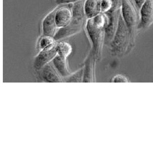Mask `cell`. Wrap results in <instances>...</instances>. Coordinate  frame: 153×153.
<instances>
[{
	"label": "cell",
	"mask_w": 153,
	"mask_h": 153,
	"mask_svg": "<svg viewBox=\"0 0 153 153\" xmlns=\"http://www.w3.org/2000/svg\"><path fill=\"white\" fill-rule=\"evenodd\" d=\"M112 82L114 83H127L128 82V80L125 76L118 75L113 78Z\"/></svg>",
	"instance_id": "18"
},
{
	"label": "cell",
	"mask_w": 153,
	"mask_h": 153,
	"mask_svg": "<svg viewBox=\"0 0 153 153\" xmlns=\"http://www.w3.org/2000/svg\"><path fill=\"white\" fill-rule=\"evenodd\" d=\"M146 0H134L135 6L138 9H140V7H142V5L145 3V2Z\"/></svg>",
	"instance_id": "20"
},
{
	"label": "cell",
	"mask_w": 153,
	"mask_h": 153,
	"mask_svg": "<svg viewBox=\"0 0 153 153\" xmlns=\"http://www.w3.org/2000/svg\"><path fill=\"white\" fill-rule=\"evenodd\" d=\"M43 80L49 83H59L62 82V77L53 65L52 62L47 64L42 69Z\"/></svg>",
	"instance_id": "10"
},
{
	"label": "cell",
	"mask_w": 153,
	"mask_h": 153,
	"mask_svg": "<svg viewBox=\"0 0 153 153\" xmlns=\"http://www.w3.org/2000/svg\"><path fill=\"white\" fill-rule=\"evenodd\" d=\"M102 13H106L114 8L119 7V0H100Z\"/></svg>",
	"instance_id": "15"
},
{
	"label": "cell",
	"mask_w": 153,
	"mask_h": 153,
	"mask_svg": "<svg viewBox=\"0 0 153 153\" xmlns=\"http://www.w3.org/2000/svg\"><path fill=\"white\" fill-rule=\"evenodd\" d=\"M52 63L62 77L65 78L69 76L71 74L69 70L68 69L66 57L57 55L56 57L52 60Z\"/></svg>",
	"instance_id": "13"
},
{
	"label": "cell",
	"mask_w": 153,
	"mask_h": 153,
	"mask_svg": "<svg viewBox=\"0 0 153 153\" xmlns=\"http://www.w3.org/2000/svg\"><path fill=\"white\" fill-rule=\"evenodd\" d=\"M120 13L130 33H132L137 24V15L128 0H122Z\"/></svg>",
	"instance_id": "6"
},
{
	"label": "cell",
	"mask_w": 153,
	"mask_h": 153,
	"mask_svg": "<svg viewBox=\"0 0 153 153\" xmlns=\"http://www.w3.org/2000/svg\"><path fill=\"white\" fill-rule=\"evenodd\" d=\"M79 1H81V0H55V3L58 5H64L74 4Z\"/></svg>",
	"instance_id": "19"
},
{
	"label": "cell",
	"mask_w": 153,
	"mask_h": 153,
	"mask_svg": "<svg viewBox=\"0 0 153 153\" xmlns=\"http://www.w3.org/2000/svg\"><path fill=\"white\" fill-rule=\"evenodd\" d=\"M120 11V9L118 7L105 13L107 18L105 27V40L107 42L111 41L114 38L118 25Z\"/></svg>",
	"instance_id": "5"
},
{
	"label": "cell",
	"mask_w": 153,
	"mask_h": 153,
	"mask_svg": "<svg viewBox=\"0 0 153 153\" xmlns=\"http://www.w3.org/2000/svg\"><path fill=\"white\" fill-rule=\"evenodd\" d=\"M84 8L87 19L94 18L102 13L100 0H85Z\"/></svg>",
	"instance_id": "11"
},
{
	"label": "cell",
	"mask_w": 153,
	"mask_h": 153,
	"mask_svg": "<svg viewBox=\"0 0 153 153\" xmlns=\"http://www.w3.org/2000/svg\"><path fill=\"white\" fill-rule=\"evenodd\" d=\"M57 52L58 55L67 58L72 52V48L71 44L67 42H57Z\"/></svg>",
	"instance_id": "14"
},
{
	"label": "cell",
	"mask_w": 153,
	"mask_h": 153,
	"mask_svg": "<svg viewBox=\"0 0 153 153\" xmlns=\"http://www.w3.org/2000/svg\"><path fill=\"white\" fill-rule=\"evenodd\" d=\"M56 42V40L54 39L53 37L42 35L39 42V48L41 51L52 45Z\"/></svg>",
	"instance_id": "17"
},
{
	"label": "cell",
	"mask_w": 153,
	"mask_h": 153,
	"mask_svg": "<svg viewBox=\"0 0 153 153\" xmlns=\"http://www.w3.org/2000/svg\"><path fill=\"white\" fill-rule=\"evenodd\" d=\"M57 7L47 14L42 22V32L43 36L54 37L59 29L55 20V13Z\"/></svg>",
	"instance_id": "7"
},
{
	"label": "cell",
	"mask_w": 153,
	"mask_h": 153,
	"mask_svg": "<svg viewBox=\"0 0 153 153\" xmlns=\"http://www.w3.org/2000/svg\"><path fill=\"white\" fill-rule=\"evenodd\" d=\"M92 51L91 52L90 55L85 62V65L84 68L83 82H92L94 76V61L95 59Z\"/></svg>",
	"instance_id": "12"
},
{
	"label": "cell",
	"mask_w": 153,
	"mask_h": 153,
	"mask_svg": "<svg viewBox=\"0 0 153 153\" xmlns=\"http://www.w3.org/2000/svg\"><path fill=\"white\" fill-rule=\"evenodd\" d=\"M140 15L139 28H147L153 24V0H146L140 9Z\"/></svg>",
	"instance_id": "8"
},
{
	"label": "cell",
	"mask_w": 153,
	"mask_h": 153,
	"mask_svg": "<svg viewBox=\"0 0 153 153\" xmlns=\"http://www.w3.org/2000/svg\"><path fill=\"white\" fill-rule=\"evenodd\" d=\"M84 68L77 71L69 76L65 78L66 82L69 83H80L83 82Z\"/></svg>",
	"instance_id": "16"
},
{
	"label": "cell",
	"mask_w": 153,
	"mask_h": 153,
	"mask_svg": "<svg viewBox=\"0 0 153 153\" xmlns=\"http://www.w3.org/2000/svg\"><path fill=\"white\" fill-rule=\"evenodd\" d=\"M85 18V17L73 16L71 22L67 27L59 29L53 37L54 39L57 42L79 32L83 27L84 21Z\"/></svg>",
	"instance_id": "3"
},
{
	"label": "cell",
	"mask_w": 153,
	"mask_h": 153,
	"mask_svg": "<svg viewBox=\"0 0 153 153\" xmlns=\"http://www.w3.org/2000/svg\"><path fill=\"white\" fill-rule=\"evenodd\" d=\"M130 32L126 25L124 20L120 13L116 32L112 42V47L115 51L123 50L127 44Z\"/></svg>",
	"instance_id": "2"
},
{
	"label": "cell",
	"mask_w": 153,
	"mask_h": 153,
	"mask_svg": "<svg viewBox=\"0 0 153 153\" xmlns=\"http://www.w3.org/2000/svg\"><path fill=\"white\" fill-rule=\"evenodd\" d=\"M57 46V42H56L52 45L40 51L34 61L33 66L35 70H41L47 64L52 62L58 55Z\"/></svg>",
	"instance_id": "4"
},
{
	"label": "cell",
	"mask_w": 153,
	"mask_h": 153,
	"mask_svg": "<svg viewBox=\"0 0 153 153\" xmlns=\"http://www.w3.org/2000/svg\"><path fill=\"white\" fill-rule=\"evenodd\" d=\"M72 8L68 5H59L55 13V20L59 28L67 27L72 19Z\"/></svg>",
	"instance_id": "9"
},
{
	"label": "cell",
	"mask_w": 153,
	"mask_h": 153,
	"mask_svg": "<svg viewBox=\"0 0 153 153\" xmlns=\"http://www.w3.org/2000/svg\"><path fill=\"white\" fill-rule=\"evenodd\" d=\"M85 29L92 46V52L95 57L99 56L105 40V28L88 19L86 21Z\"/></svg>",
	"instance_id": "1"
}]
</instances>
